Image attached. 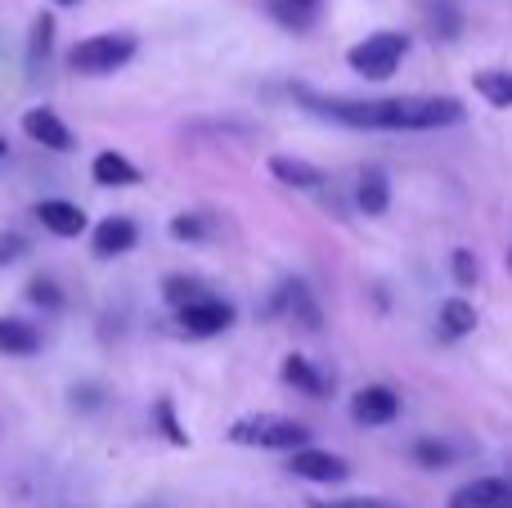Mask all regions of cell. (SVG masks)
<instances>
[{
    "instance_id": "cell-4",
    "label": "cell",
    "mask_w": 512,
    "mask_h": 508,
    "mask_svg": "<svg viewBox=\"0 0 512 508\" xmlns=\"http://www.w3.org/2000/svg\"><path fill=\"white\" fill-rule=\"evenodd\" d=\"M405 54H409L405 32H373V36H364L360 45L346 50V63H351V72H360V77H369V81H387L391 72L400 68Z\"/></svg>"
},
{
    "instance_id": "cell-29",
    "label": "cell",
    "mask_w": 512,
    "mask_h": 508,
    "mask_svg": "<svg viewBox=\"0 0 512 508\" xmlns=\"http://www.w3.org/2000/svg\"><path fill=\"white\" fill-rule=\"evenodd\" d=\"M315 508H387L382 500H333V504H315Z\"/></svg>"
},
{
    "instance_id": "cell-7",
    "label": "cell",
    "mask_w": 512,
    "mask_h": 508,
    "mask_svg": "<svg viewBox=\"0 0 512 508\" xmlns=\"http://www.w3.org/2000/svg\"><path fill=\"white\" fill-rule=\"evenodd\" d=\"M351 419L360 423V428H387V423L400 419V392H391V387H382V383L360 387V392L351 396Z\"/></svg>"
},
{
    "instance_id": "cell-25",
    "label": "cell",
    "mask_w": 512,
    "mask_h": 508,
    "mask_svg": "<svg viewBox=\"0 0 512 508\" xmlns=\"http://www.w3.org/2000/svg\"><path fill=\"white\" fill-rule=\"evenodd\" d=\"M50 45H54V18L50 14H36V23H32V45H27V63H45L50 59Z\"/></svg>"
},
{
    "instance_id": "cell-22",
    "label": "cell",
    "mask_w": 512,
    "mask_h": 508,
    "mask_svg": "<svg viewBox=\"0 0 512 508\" xmlns=\"http://www.w3.org/2000/svg\"><path fill=\"white\" fill-rule=\"evenodd\" d=\"M167 234H171V239H180V243H198V239H207V234H212V216L180 212V216H171Z\"/></svg>"
},
{
    "instance_id": "cell-14",
    "label": "cell",
    "mask_w": 512,
    "mask_h": 508,
    "mask_svg": "<svg viewBox=\"0 0 512 508\" xmlns=\"http://www.w3.org/2000/svg\"><path fill=\"white\" fill-rule=\"evenodd\" d=\"M270 176L279 180V185H288V189H319L328 180L315 162L292 158V153H274V158H270Z\"/></svg>"
},
{
    "instance_id": "cell-8",
    "label": "cell",
    "mask_w": 512,
    "mask_h": 508,
    "mask_svg": "<svg viewBox=\"0 0 512 508\" xmlns=\"http://www.w3.org/2000/svg\"><path fill=\"white\" fill-rule=\"evenodd\" d=\"M140 243V225L131 216H104V221L90 230V252L99 261H113V257H126V252Z\"/></svg>"
},
{
    "instance_id": "cell-24",
    "label": "cell",
    "mask_w": 512,
    "mask_h": 508,
    "mask_svg": "<svg viewBox=\"0 0 512 508\" xmlns=\"http://www.w3.org/2000/svg\"><path fill=\"white\" fill-rule=\"evenodd\" d=\"M450 275L459 288H477L481 284V257L472 248H454L450 252Z\"/></svg>"
},
{
    "instance_id": "cell-13",
    "label": "cell",
    "mask_w": 512,
    "mask_h": 508,
    "mask_svg": "<svg viewBox=\"0 0 512 508\" xmlns=\"http://www.w3.org/2000/svg\"><path fill=\"white\" fill-rule=\"evenodd\" d=\"M90 180L104 189H131V185H140L144 176L131 158H122L117 149H104V153H95V162H90Z\"/></svg>"
},
{
    "instance_id": "cell-2",
    "label": "cell",
    "mask_w": 512,
    "mask_h": 508,
    "mask_svg": "<svg viewBox=\"0 0 512 508\" xmlns=\"http://www.w3.org/2000/svg\"><path fill=\"white\" fill-rule=\"evenodd\" d=\"M225 437H230L234 446L283 450V455H292V450H306L315 432H310L301 419H288V414H248V419L230 423V432H225Z\"/></svg>"
},
{
    "instance_id": "cell-5",
    "label": "cell",
    "mask_w": 512,
    "mask_h": 508,
    "mask_svg": "<svg viewBox=\"0 0 512 508\" xmlns=\"http://www.w3.org/2000/svg\"><path fill=\"white\" fill-rule=\"evenodd\" d=\"M176 324H180V333H189V338H216V333H225L234 324V306L207 293V297H198V302L180 306Z\"/></svg>"
},
{
    "instance_id": "cell-27",
    "label": "cell",
    "mask_w": 512,
    "mask_h": 508,
    "mask_svg": "<svg viewBox=\"0 0 512 508\" xmlns=\"http://www.w3.org/2000/svg\"><path fill=\"white\" fill-rule=\"evenodd\" d=\"M27 252H32V243H27L23 234H18V230H0V270H5V266H18Z\"/></svg>"
},
{
    "instance_id": "cell-28",
    "label": "cell",
    "mask_w": 512,
    "mask_h": 508,
    "mask_svg": "<svg viewBox=\"0 0 512 508\" xmlns=\"http://www.w3.org/2000/svg\"><path fill=\"white\" fill-rule=\"evenodd\" d=\"M158 423H162V432H167L171 446H189V432L176 423V405L171 401H158Z\"/></svg>"
},
{
    "instance_id": "cell-16",
    "label": "cell",
    "mask_w": 512,
    "mask_h": 508,
    "mask_svg": "<svg viewBox=\"0 0 512 508\" xmlns=\"http://www.w3.org/2000/svg\"><path fill=\"white\" fill-rule=\"evenodd\" d=\"M0 351L5 356H36L41 351V329L18 315H0Z\"/></svg>"
},
{
    "instance_id": "cell-3",
    "label": "cell",
    "mask_w": 512,
    "mask_h": 508,
    "mask_svg": "<svg viewBox=\"0 0 512 508\" xmlns=\"http://www.w3.org/2000/svg\"><path fill=\"white\" fill-rule=\"evenodd\" d=\"M135 50H140V41H135L131 32H99V36H86V41L72 45L68 63L81 77H108V72L126 68V63L135 59Z\"/></svg>"
},
{
    "instance_id": "cell-9",
    "label": "cell",
    "mask_w": 512,
    "mask_h": 508,
    "mask_svg": "<svg viewBox=\"0 0 512 508\" xmlns=\"http://www.w3.org/2000/svg\"><path fill=\"white\" fill-rule=\"evenodd\" d=\"M23 135L32 144H41V149H50V153H72V149H77L68 122H63L54 108H27V113H23Z\"/></svg>"
},
{
    "instance_id": "cell-1",
    "label": "cell",
    "mask_w": 512,
    "mask_h": 508,
    "mask_svg": "<svg viewBox=\"0 0 512 508\" xmlns=\"http://www.w3.org/2000/svg\"><path fill=\"white\" fill-rule=\"evenodd\" d=\"M297 99L315 117H328L337 126L355 131H445L468 117L463 99L454 95H396V99H342V95H315L297 86Z\"/></svg>"
},
{
    "instance_id": "cell-31",
    "label": "cell",
    "mask_w": 512,
    "mask_h": 508,
    "mask_svg": "<svg viewBox=\"0 0 512 508\" xmlns=\"http://www.w3.org/2000/svg\"><path fill=\"white\" fill-rule=\"evenodd\" d=\"M0 158H5V140H0Z\"/></svg>"
},
{
    "instance_id": "cell-11",
    "label": "cell",
    "mask_w": 512,
    "mask_h": 508,
    "mask_svg": "<svg viewBox=\"0 0 512 508\" xmlns=\"http://www.w3.org/2000/svg\"><path fill=\"white\" fill-rule=\"evenodd\" d=\"M36 221L54 234V239H81L86 234V212L68 198H41L36 203Z\"/></svg>"
},
{
    "instance_id": "cell-30",
    "label": "cell",
    "mask_w": 512,
    "mask_h": 508,
    "mask_svg": "<svg viewBox=\"0 0 512 508\" xmlns=\"http://www.w3.org/2000/svg\"><path fill=\"white\" fill-rule=\"evenodd\" d=\"M54 5H81V0H54Z\"/></svg>"
},
{
    "instance_id": "cell-23",
    "label": "cell",
    "mask_w": 512,
    "mask_h": 508,
    "mask_svg": "<svg viewBox=\"0 0 512 508\" xmlns=\"http://www.w3.org/2000/svg\"><path fill=\"white\" fill-rule=\"evenodd\" d=\"M162 297H167V306H189V302H198V297H207L203 293V284H198L194 275H167L162 279Z\"/></svg>"
},
{
    "instance_id": "cell-26",
    "label": "cell",
    "mask_w": 512,
    "mask_h": 508,
    "mask_svg": "<svg viewBox=\"0 0 512 508\" xmlns=\"http://www.w3.org/2000/svg\"><path fill=\"white\" fill-rule=\"evenodd\" d=\"M27 302L32 306H41V311H59L63 306V293H59V284H54V279H32V284H27Z\"/></svg>"
},
{
    "instance_id": "cell-20",
    "label": "cell",
    "mask_w": 512,
    "mask_h": 508,
    "mask_svg": "<svg viewBox=\"0 0 512 508\" xmlns=\"http://www.w3.org/2000/svg\"><path fill=\"white\" fill-rule=\"evenodd\" d=\"M472 86H477V95L486 99L490 108H512V72L508 68H481L477 77H472Z\"/></svg>"
},
{
    "instance_id": "cell-6",
    "label": "cell",
    "mask_w": 512,
    "mask_h": 508,
    "mask_svg": "<svg viewBox=\"0 0 512 508\" xmlns=\"http://www.w3.org/2000/svg\"><path fill=\"white\" fill-rule=\"evenodd\" d=\"M288 468H292V477L315 482V486H342L346 477H351V464H346L342 455H333V450H315V446L292 450Z\"/></svg>"
},
{
    "instance_id": "cell-18",
    "label": "cell",
    "mask_w": 512,
    "mask_h": 508,
    "mask_svg": "<svg viewBox=\"0 0 512 508\" xmlns=\"http://www.w3.org/2000/svg\"><path fill=\"white\" fill-rule=\"evenodd\" d=\"M279 378H283L288 387H297V392H306V396H324V392H328V378L319 374L315 360H306V356H283Z\"/></svg>"
},
{
    "instance_id": "cell-33",
    "label": "cell",
    "mask_w": 512,
    "mask_h": 508,
    "mask_svg": "<svg viewBox=\"0 0 512 508\" xmlns=\"http://www.w3.org/2000/svg\"><path fill=\"white\" fill-rule=\"evenodd\" d=\"M508 482H512V464H508Z\"/></svg>"
},
{
    "instance_id": "cell-12",
    "label": "cell",
    "mask_w": 512,
    "mask_h": 508,
    "mask_svg": "<svg viewBox=\"0 0 512 508\" xmlns=\"http://www.w3.org/2000/svg\"><path fill=\"white\" fill-rule=\"evenodd\" d=\"M450 508H512V482L508 477H477L450 495Z\"/></svg>"
},
{
    "instance_id": "cell-19",
    "label": "cell",
    "mask_w": 512,
    "mask_h": 508,
    "mask_svg": "<svg viewBox=\"0 0 512 508\" xmlns=\"http://www.w3.org/2000/svg\"><path fill=\"white\" fill-rule=\"evenodd\" d=\"M472 329H477V306H472L468 297H450V302H441V338L459 342V338H468Z\"/></svg>"
},
{
    "instance_id": "cell-21",
    "label": "cell",
    "mask_w": 512,
    "mask_h": 508,
    "mask_svg": "<svg viewBox=\"0 0 512 508\" xmlns=\"http://www.w3.org/2000/svg\"><path fill=\"white\" fill-rule=\"evenodd\" d=\"M414 464L418 468H427V473H445V468L454 464V450H450V441H436V437H423V441H414Z\"/></svg>"
},
{
    "instance_id": "cell-15",
    "label": "cell",
    "mask_w": 512,
    "mask_h": 508,
    "mask_svg": "<svg viewBox=\"0 0 512 508\" xmlns=\"http://www.w3.org/2000/svg\"><path fill=\"white\" fill-rule=\"evenodd\" d=\"M265 9L288 32H310L319 23V14H324V0H265Z\"/></svg>"
},
{
    "instance_id": "cell-10",
    "label": "cell",
    "mask_w": 512,
    "mask_h": 508,
    "mask_svg": "<svg viewBox=\"0 0 512 508\" xmlns=\"http://www.w3.org/2000/svg\"><path fill=\"white\" fill-rule=\"evenodd\" d=\"M270 315H288V320H297L306 333L319 329V306H315V297H310V288L301 284V279L279 284V293H274V302H270Z\"/></svg>"
},
{
    "instance_id": "cell-32",
    "label": "cell",
    "mask_w": 512,
    "mask_h": 508,
    "mask_svg": "<svg viewBox=\"0 0 512 508\" xmlns=\"http://www.w3.org/2000/svg\"><path fill=\"white\" fill-rule=\"evenodd\" d=\"M508 270H512V248H508Z\"/></svg>"
},
{
    "instance_id": "cell-17",
    "label": "cell",
    "mask_w": 512,
    "mask_h": 508,
    "mask_svg": "<svg viewBox=\"0 0 512 508\" xmlns=\"http://www.w3.org/2000/svg\"><path fill=\"white\" fill-rule=\"evenodd\" d=\"M355 207H360L364 216H382L391 207V180H387V171H378V167H369V171H360V185H355Z\"/></svg>"
}]
</instances>
